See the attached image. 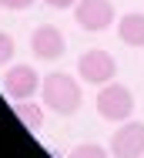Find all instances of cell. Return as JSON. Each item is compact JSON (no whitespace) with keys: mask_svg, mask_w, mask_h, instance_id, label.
<instances>
[{"mask_svg":"<svg viewBox=\"0 0 144 158\" xmlns=\"http://www.w3.org/2000/svg\"><path fill=\"white\" fill-rule=\"evenodd\" d=\"M40 98H44V104L50 111L74 114L81 108V84H77V77H70L64 71H54V74H47L40 81Z\"/></svg>","mask_w":144,"mask_h":158,"instance_id":"obj_1","label":"cell"},{"mask_svg":"<svg viewBox=\"0 0 144 158\" xmlns=\"http://www.w3.org/2000/svg\"><path fill=\"white\" fill-rule=\"evenodd\" d=\"M64 47H67V40H64V34L54 24H40L37 31L30 34V51L40 61H57V57H64Z\"/></svg>","mask_w":144,"mask_h":158,"instance_id":"obj_7","label":"cell"},{"mask_svg":"<svg viewBox=\"0 0 144 158\" xmlns=\"http://www.w3.org/2000/svg\"><path fill=\"white\" fill-rule=\"evenodd\" d=\"M44 77H37V71L30 64H14L7 74H3V94L10 101H30L37 94V84Z\"/></svg>","mask_w":144,"mask_h":158,"instance_id":"obj_4","label":"cell"},{"mask_svg":"<svg viewBox=\"0 0 144 158\" xmlns=\"http://www.w3.org/2000/svg\"><path fill=\"white\" fill-rule=\"evenodd\" d=\"M34 0H0V7H7V10H27Z\"/></svg>","mask_w":144,"mask_h":158,"instance_id":"obj_12","label":"cell"},{"mask_svg":"<svg viewBox=\"0 0 144 158\" xmlns=\"http://www.w3.org/2000/svg\"><path fill=\"white\" fill-rule=\"evenodd\" d=\"M117 37L127 44V47H144V14L131 10L117 20Z\"/></svg>","mask_w":144,"mask_h":158,"instance_id":"obj_8","label":"cell"},{"mask_svg":"<svg viewBox=\"0 0 144 158\" xmlns=\"http://www.w3.org/2000/svg\"><path fill=\"white\" fill-rule=\"evenodd\" d=\"M67 158H114V155L107 148H101V145H77Z\"/></svg>","mask_w":144,"mask_h":158,"instance_id":"obj_10","label":"cell"},{"mask_svg":"<svg viewBox=\"0 0 144 158\" xmlns=\"http://www.w3.org/2000/svg\"><path fill=\"white\" fill-rule=\"evenodd\" d=\"M114 158H144V125L141 121H121V128L111 138Z\"/></svg>","mask_w":144,"mask_h":158,"instance_id":"obj_6","label":"cell"},{"mask_svg":"<svg viewBox=\"0 0 144 158\" xmlns=\"http://www.w3.org/2000/svg\"><path fill=\"white\" fill-rule=\"evenodd\" d=\"M74 17L84 31H107L114 24V3L111 0H77L74 3Z\"/></svg>","mask_w":144,"mask_h":158,"instance_id":"obj_5","label":"cell"},{"mask_svg":"<svg viewBox=\"0 0 144 158\" xmlns=\"http://www.w3.org/2000/svg\"><path fill=\"white\" fill-rule=\"evenodd\" d=\"M77 74L84 77L87 84H107V81H114L117 64H114V57H111L107 51L94 47V51H84V54H81V61H77Z\"/></svg>","mask_w":144,"mask_h":158,"instance_id":"obj_3","label":"cell"},{"mask_svg":"<svg viewBox=\"0 0 144 158\" xmlns=\"http://www.w3.org/2000/svg\"><path fill=\"white\" fill-rule=\"evenodd\" d=\"M47 7H57V10H64V7H74L77 0H44Z\"/></svg>","mask_w":144,"mask_h":158,"instance_id":"obj_13","label":"cell"},{"mask_svg":"<svg viewBox=\"0 0 144 158\" xmlns=\"http://www.w3.org/2000/svg\"><path fill=\"white\" fill-rule=\"evenodd\" d=\"M97 114L104 118V121H131V114H134V94L124 88V84H117V81H107V84H101V94H97Z\"/></svg>","mask_w":144,"mask_h":158,"instance_id":"obj_2","label":"cell"},{"mask_svg":"<svg viewBox=\"0 0 144 158\" xmlns=\"http://www.w3.org/2000/svg\"><path fill=\"white\" fill-rule=\"evenodd\" d=\"M14 114L20 118V125L27 128L30 135H37V131L44 128V111H40V104H34V101H14Z\"/></svg>","mask_w":144,"mask_h":158,"instance_id":"obj_9","label":"cell"},{"mask_svg":"<svg viewBox=\"0 0 144 158\" xmlns=\"http://www.w3.org/2000/svg\"><path fill=\"white\" fill-rule=\"evenodd\" d=\"M14 51H17V44H14V37H10V34H0V64L14 61Z\"/></svg>","mask_w":144,"mask_h":158,"instance_id":"obj_11","label":"cell"}]
</instances>
